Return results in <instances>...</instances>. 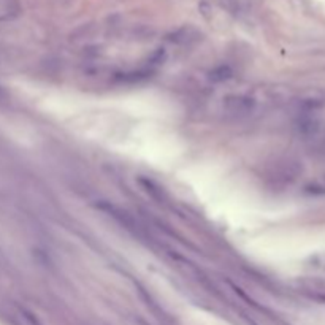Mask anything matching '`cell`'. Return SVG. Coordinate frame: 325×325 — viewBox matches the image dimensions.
Masks as SVG:
<instances>
[]
</instances>
